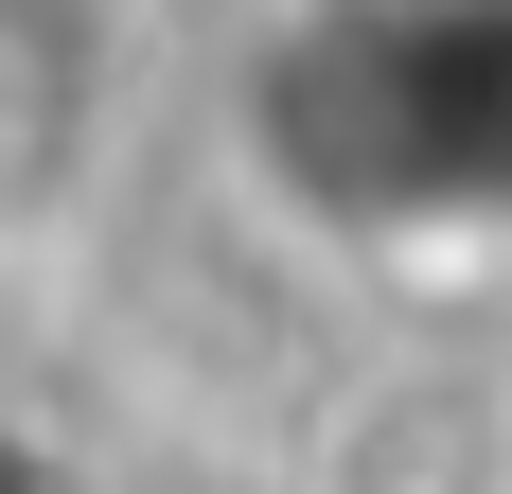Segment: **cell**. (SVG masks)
Instances as JSON below:
<instances>
[{"label": "cell", "mask_w": 512, "mask_h": 494, "mask_svg": "<svg viewBox=\"0 0 512 494\" xmlns=\"http://www.w3.org/2000/svg\"><path fill=\"white\" fill-rule=\"evenodd\" d=\"M212 142L336 265H512V0H265Z\"/></svg>", "instance_id": "6da1fadb"}]
</instances>
